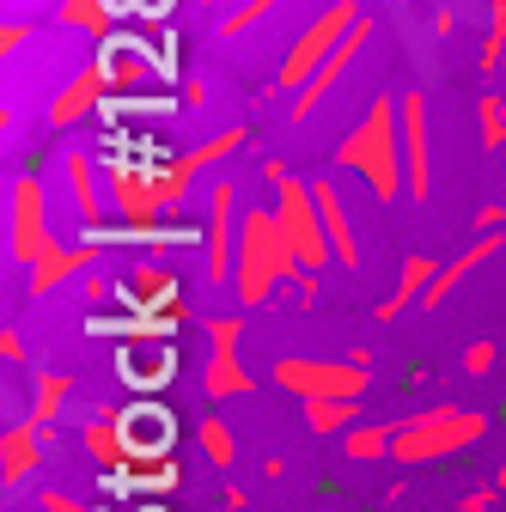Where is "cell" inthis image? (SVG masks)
<instances>
[{
  "label": "cell",
  "mask_w": 506,
  "mask_h": 512,
  "mask_svg": "<svg viewBox=\"0 0 506 512\" xmlns=\"http://www.w3.org/2000/svg\"><path fill=\"white\" fill-rule=\"evenodd\" d=\"M336 165L354 171V177H366V189H372L378 202L409 196V177H403V116H397V98H391V92L372 98L366 116L342 135Z\"/></svg>",
  "instance_id": "1"
},
{
  "label": "cell",
  "mask_w": 506,
  "mask_h": 512,
  "mask_svg": "<svg viewBox=\"0 0 506 512\" xmlns=\"http://www.w3.org/2000/svg\"><path fill=\"white\" fill-rule=\"evenodd\" d=\"M104 189H110V214L122 226H159L165 214L183 208L189 177H183V165L141 153V159H104Z\"/></svg>",
  "instance_id": "2"
},
{
  "label": "cell",
  "mask_w": 506,
  "mask_h": 512,
  "mask_svg": "<svg viewBox=\"0 0 506 512\" xmlns=\"http://www.w3.org/2000/svg\"><path fill=\"white\" fill-rule=\"evenodd\" d=\"M299 269V256L275 220V208H244L238 220V263H232V287H238V305H269Z\"/></svg>",
  "instance_id": "3"
},
{
  "label": "cell",
  "mask_w": 506,
  "mask_h": 512,
  "mask_svg": "<svg viewBox=\"0 0 506 512\" xmlns=\"http://www.w3.org/2000/svg\"><path fill=\"white\" fill-rule=\"evenodd\" d=\"M488 433V415H476V409H458V403H433V409H421V415H409L403 427H397V445H391V458L397 464H439V458H452V452H464V445H476Z\"/></svg>",
  "instance_id": "4"
},
{
  "label": "cell",
  "mask_w": 506,
  "mask_h": 512,
  "mask_svg": "<svg viewBox=\"0 0 506 512\" xmlns=\"http://www.w3.org/2000/svg\"><path fill=\"white\" fill-rule=\"evenodd\" d=\"M275 220H281V232H287V244H293V256H299L305 275H318L324 263H336L330 232H324V214H318V196H311L305 177H293V171L275 177Z\"/></svg>",
  "instance_id": "5"
},
{
  "label": "cell",
  "mask_w": 506,
  "mask_h": 512,
  "mask_svg": "<svg viewBox=\"0 0 506 512\" xmlns=\"http://www.w3.org/2000/svg\"><path fill=\"white\" fill-rule=\"evenodd\" d=\"M360 19H366V13H360V0H330V7H324L318 19H311V25L299 31V43L287 49V61H281L275 86H281V92H299L311 74L324 68V55H330V49H336V43H342Z\"/></svg>",
  "instance_id": "6"
},
{
  "label": "cell",
  "mask_w": 506,
  "mask_h": 512,
  "mask_svg": "<svg viewBox=\"0 0 506 512\" xmlns=\"http://www.w3.org/2000/svg\"><path fill=\"white\" fill-rule=\"evenodd\" d=\"M366 372L360 360H318V354H281L275 360V384L287 397L311 403V397H366Z\"/></svg>",
  "instance_id": "7"
},
{
  "label": "cell",
  "mask_w": 506,
  "mask_h": 512,
  "mask_svg": "<svg viewBox=\"0 0 506 512\" xmlns=\"http://www.w3.org/2000/svg\"><path fill=\"white\" fill-rule=\"evenodd\" d=\"M238 220H244V208H238V189L226 183V177H214L208 183V238H202V275L220 287V281H232V263H238Z\"/></svg>",
  "instance_id": "8"
},
{
  "label": "cell",
  "mask_w": 506,
  "mask_h": 512,
  "mask_svg": "<svg viewBox=\"0 0 506 512\" xmlns=\"http://www.w3.org/2000/svg\"><path fill=\"white\" fill-rule=\"evenodd\" d=\"M49 202H43V183L25 171L13 183V208H7V250H13V263L31 269L37 256H49Z\"/></svg>",
  "instance_id": "9"
},
{
  "label": "cell",
  "mask_w": 506,
  "mask_h": 512,
  "mask_svg": "<svg viewBox=\"0 0 506 512\" xmlns=\"http://www.w3.org/2000/svg\"><path fill=\"white\" fill-rule=\"evenodd\" d=\"M238 336H244V317H214L208 324V366H202V391L214 397V403H226V397H244L250 391V372H244V360H238Z\"/></svg>",
  "instance_id": "10"
},
{
  "label": "cell",
  "mask_w": 506,
  "mask_h": 512,
  "mask_svg": "<svg viewBox=\"0 0 506 512\" xmlns=\"http://www.w3.org/2000/svg\"><path fill=\"white\" fill-rule=\"evenodd\" d=\"M98 74H104V86L110 92H147L153 80H159V61H153V43H141V37H122V31H110L104 43H98Z\"/></svg>",
  "instance_id": "11"
},
{
  "label": "cell",
  "mask_w": 506,
  "mask_h": 512,
  "mask_svg": "<svg viewBox=\"0 0 506 512\" xmlns=\"http://www.w3.org/2000/svg\"><path fill=\"white\" fill-rule=\"evenodd\" d=\"M116 299H122V311H153V317H177V324L189 317L183 311V287H177V275L165 263H135L116 281Z\"/></svg>",
  "instance_id": "12"
},
{
  "label": "cell",
  "mask_w": 506,
  "mask_h": 512,
  "mask_svg": "<svg viewBox=\"0 0 506 512\" xmlns=\"http://www.w3.org/2000/svg\"><path fill=\"white\" fill-rule=\"evenodd\" d=\"M397 116H403V177H409V196L427 202L433 189V141H427V92H397Z\"/></svg>",
  "instance_id": "13"
},
{
  "label": "cell",
  "mask_w": 506,
  "mask_h": 512,
  "mask_svg": "<svg viewBox=\"0 0 506 512\" xmlns=\"http://www.w3.org/2000/svg\"><path fill=\"white\" fill-rule=\"evenodd\" d=\"M116 427H122V439H129V458L135 464L171 458V445H177V415L165 403H129V409H116Z\"/></svg>",
  "instance_id": "14"
},
{
  "label": "cell",
  "mask_w": 506,
  "mask_h": 512,
  "mask_svg": "<svg viewBox=\"0 0 506 512\" xmlns=\"http://www.w3.org/2000/svg\"><path fill=\"white\" fill-rule=\"evenodd\" d=\"M366 43H372V19H360V25H354V31H348V37H342V43H336L330 55H324V68H318V74H311V80H305V86L293 92V110H287V116H293V122H305L311 110H318V98H324V92H336V86L348 80L354 55H360Z\"/></svg>",
  "instance_id": "15"
},
{
  "label": "cell",
  "mask_w": 506,
  "mask_h": 512,
  "mask_svg": "<svg viewBox=\"0 0 506 512\" xmlns=\"http://www.w3.org/2000/svg\"><path fill=\"white\" fill-rule=\"evenodd\" d=\"M116 372H122V384H135V391H159V384L177 378V354H171V342H122Z\"/></svg>",
  "instance_id": "16"
},
{
  "label": "cell",
  "mask_w": 506,
  "mask_h": 512,
  "mask_svg": "<svg viewBox=\"0 0 506 512\" xmlns=\"http://www.w3.org/2000/svg\"><path fill=\"white\" fill-rule=\"evenodd\" d=\"M92 256H98V250H92L86 238H80V244H49V256H37V263L25 269V293H31V299H49L55 287H68L74 275H86Z\"/></svg>",
  "instance_id": "17"
},
{
  "label": "cell",
  "mask_w": 506,
  "mask_h": 512,
  "mask_svg": "<svg viewBox=\"0 0 506 512\" xmlns=\"http://www.w3.org/2000/svg\"><path fill=\"white\" fill-rule=\"evenodd\" d=\"M311 196H318V214H324V232H330V250H336V263L342 269H360L366 256H360V238H354V220H348V202H342V189L330 177H311Z\"/></svg>",
  "instance_id": "18"
},
{
  "label": "cell",
  "mask_w": 506,
  "mask_h": 512,
  "mask_svg": "<svg viewBox=\"0 0 506 512\" xmlns=\"http://www.w3.org/2000/svg\"><path fill=\"white\" fill-rule=\"evenodd\" d=\"M104 74H98V61H86V68L55 92V104H49V128H74V122H86V116H98V104H104Z\"/></svg>",
  "instance_id": "19"
},
{
  "label": "cell",
  "mask_w": 506,
  "mask_h": 512,
  "mask_svg": "<svg viewBox=\"0 0 506 512\" xmlns=\"http://www.w3.org/2000/svg\"><path fill=\"white\" fill-rule=\"evenodd\" d=\"M61 177H68V196H74V220H80V226H98V220L110 214V189L98 183V159H92V153L61 159Z\"/></svg>",
  "instance_id": "20"
},
{
  "label": "cell",
  "mask_w": 506,
  "mask_h": 512,
  "mask_svg": "<svg viewBox=\"0 0 506 512\" xmlns=\"http://www.w3.org/2000/svg\"><path fill=\"white\" fill-rule=\"evenodd\" d=\"M37 464H43V427L25 415V421H13V427H7V439H0V482L19 488Z\"/></svg>",
  "instance_id": "21"
},
{
  "label": "cell",
  "mask_w": 506,
  "mask_h": 512,
  "mask_svg": "<svg viewBox=\"0 0 506 512\" xmlns=\"http://www.w3.org/2000/svg\"><path fill=\"white\" fill-rule=\"evenodd\" d=\"M80 445L92 452V464L110 476V470H129L135 458H129V439H122V427H116V409H104V415H92L86 427H80Z\"/></svg>",
  "instance_id": "22"
},
{
  "label": "cell",
  "mask_w": 506,
  "mask_h": 512,
  "mask_svg": "<svg viewBox=\"0 0 506 512\" xmlns=\"http://www.w3.org/2000/svg\"><path fill=\"white\" fill-rule=\"evenodd\" d=\"M177 482H183L177 458H147V464H129V470H110L104 476L110 494H171Z\"/></svg>",
  "instance_id": "23"
},
{
  "label": "cell",
  "mask_w": 506,
  "mask_h": 512,
  "mask_svg": "<svg viewBox=\"0 0 506 512\" xmlns=\"http://www.w3.org/2000/svg\"><path fill=\"white\" fill-rule=\"evenodd\" d=\"M433 275H439L433 256H403V281H397V293H391L385 305H378V324H397L409 305H421V293L433 287Z\"/></svg>",
  "instance_id": "24"
},
{
  "label": "cell",
  "mask_w": 506,
  "mask_h": 512,
  "mask_svg": "<svg viewBox=\"0 0 506 512\" xmlns=\"http://www.w3.org/2000/svg\"><path fill=\"white\" fill-rule=\"evenodd\" d=\"M68 397H74V378L68 372H49V366H31V421L37 427H49L61 409H68Z\"/></svg>",
  "instance_id": "25"
},
{
  "label": "cell",
  "mask_w": 506,
  "mask_h": 512,
  "mask_svg": "<svg viewBox=\"0 0 506 512\" xmlns=\"http://www.w3.org/2000/svg\"><path fill=\"white\" fill-rule=\"evenodd\" d=\"M55 19L68 25V31H80V37H92V43H104V37L116 31L110 0H61V7H55Z\"/></svg>",
  "instance_id": "26"
},
{
  "label": "cell",
  "mask_w": 506,
  "mask_h": 512,
  "mask_svg": "<svg viewBox=\"0 0 506 512\" xmlns=\"http://www.w3.org/2000/svg\"><path fill=\"white\" fill-rule=\"evenodd\" d=\"M305 427L318 433V439L360 427V397H311V403H305Z\"/></svg>",
  "instance_id": "27"
},
{
  "label": "cell",
  "mask_w": 506,
  "mask_h": 512,
  "mask_svg": "<svg viewBox=\"0 0 506 512\" xmlns=\"http://www.w3.org/2000/svg\"><path fill=\"white\" fill-rule=\"evenodd\" d=\"M397 427H403V421H372V427H348V433H342V452H348L354 464L391 458V445H397Z\"/></svg>",
  "instance_id": "28"
},
{
  "label": "cell",
  "mask_w": 506,
  "mask_h": 512,
  "mask_svg": "<svg viewBox=\"0 0 506 512\" xmlns=\"http://www.w3.org/2000/svg\"><path fill=\"white\" fill-rule=\"evenodd\" d=\"M196 439H202V452H208V464H214V470H232V458H238V439H232V427H226L220 415H208V421L196 427Z\"/></svg>",
  "instance_id": "29"
},
{
  "label": "cell",
  "mask_w": 506,
  "mask_h": 512,
  "mask_svg": "<svg viewBox=\"0 0 506 512\" xmlns=\"http://www.w3.org/2000/svg\"><path fill=\"white\" fill-rule=\"evenodd\" d=\"M476 128H482V147H488V153L506 147V98H500V92H482V98H476Z\"/></svg>",
  "instance_id": "30"
},
{
  "label": "cell",
  "mask_w": 506,
  "mask_h": 512,
  "mask_svg": "<svg viewBox=\"0 0 506 512\" xmlns=\"http://www.w3.org/2000/svg\"><path fill=\"white\" fill-rule=\"evenodd\" d=\"M275 7H281V0H238L232 13H220V37H244L250 25H263Z\"/></svg>",
  "instance_id": "31"
},
{
  "label": "cell",
  "mask_w": 506,
  "mask_h": 512,
  "mask_svg": "<svg viewBox=\"0 0 506 512\" xmlns=\"http://www.w3.org/2000/svg\"><path fill=\"white\" fill-rule=\"evenodd\" d=\"M482 68H506V0H488V37H482Z\"/></svg>",
  "instance_id": "32"
},
{
  "label": "cell",
  "mask_w": 506,
  "mask_h": 512,
  "mask_svg": "<svg viewBox=\"0 0 506 512\" xmlns=\"http://www.w3.org/2000/svg\"><path fill=\"white\" fill-rule=\"evenodd\" d=\"M153 61H159V86H177V31H165L153 43Z\"/></svg>",
  "instance_id": "33"
},
{
  "label": "cell",
  "mask_w": 506,
  "mask_h": 512,
  "mask_svg": "<svg viewBox=\"0 0 506 512\" xmlns=\"http://www.w3.org/2000/svg\"><path fill=\"white\" fill-rule=\"evenodd\" d=\"M37 512H98V506H86V500H74L68 488H43V494H37Z\"/></svg>",
  "instance_id": "34"
},
{
  "label": "cell",
  "mask_w": 506,
  "mask_h": 512,
  "mask_svg": "<svg viewBox=\"0 0 506 512\" xmlns=\"http://www.w3.org/2000/svg\"><path fill=\"white\" fill-rule=\"evenodd\" d=\"M494 354H500L494 342H470V348H464V372H470V378H482V372H494Z\"/></svg>",
  "instance_id": "35"
},
{
  "label": "cell",
  "mask_w": 506,
  "mask_h": 512,
  "mask_svg": "<svg viewBox=\"0 0 506 512\" xmlns=\"http://www.w3.org/2000/svg\"><path fill=\"white\" fill-rule=\"evenodd\" d=\"M25 43H31V25H25V19H7V31H0V49H7V55H19Z\"/></svg>",
  "instance_id": "36"
},
{
  "label": "cell",
  "mask_w": 506,
  "mask_h": 512,
  "mask_svg": "<svg viewBox=\"0 0 506 512\" xmlns=\"http://www.w3.org/2000/svg\"><path fill=\"white\" fill-rule=\"evenodd\" d=\"M110 293H116V281H104V275H86V281H80V299H86V305H104Z\"/></svg>",
  "instance_id": "37"
},
{
  "label": "cell",
  "mask_w": 506,
  "mask_h": 512,
  "mask_svg": "<svg viewBox=\"0 0 506 512\" xmlns=\"http://www.w3.org/2000/svg\"><path fill=\"white\" fill-rule=\"evenodd\" d=\"M0 360H7V366H25V342H19V330H13V324L0 330Z\"/></svg>",
  "instance_id": "38"
},
{
  "label": "cell",
  "mask_w": 506,
  "mask_h": 512,
  "mask_svg": "<svg viewBox=\"0 0 506 512\" xmlns=\"http://www.w3.org/2000/svg\"><path fill=\"white\" fill-rule=\"evenodd\" d=\"M171 7H177V0H135V13H141V19H165Z\"/></svg>",
  "instance_id": "39"
},
{
  "label": "cell",
  "mask_w": 506,
  "mask_h": 512,
  "mask_svg": "<svg viewBox=\"0 0 506 512\" xmlns=\"http://www.w3.org/2000/svg\"><path fill=\"white\" fill-rule=\"evenodd\" d=\"M500 220H506V208H476V232H500Z\"/></svg>",
  "instance_id": "40"
},
{
  "label": "cell",
  "mask_w": 506,
  "mask_h": 512,
  "mask_svg": "<svg viewBox=\"0 0 506 512\" xmlns=\"http://www.w3.org/2000/svg\"><path fill=\"white\" fill-rule=\"evenodd\" d=\"M177 98H183V110H196V104H202V98H208V92H202V80H189V86H183V92H177Z\"/></svg>",
  "instance_id": "41"
},
{
  "label": "cell",
  "mask_w": 506,
  "mask_h": 512,
  "mask_svg": "<svg viewBox=\"0 0 506 512\" xmlns=\"http://www.w3.org/2000/svg\"><path fill=\"white\" fill-rule=\"evenodd\" d=\"M196 7H220V13H232V7H238V0H196Z\"/></svg>",
  "instance_id": "42"
},
{
  "label": "cell",
  "mask_w": 506,
  "mask_h": 512,
  "mask_svg": "<svg viewBox=\"0 0 506 512\" xmlns=\"http://www.w3.org/2000/svg\"><path fill=\"white\" fill-rule=\"evenodd\" d=\"M110 13L122 19V13H135V0H110Z\"/></svg>",
  "instance_id": "43"
},
{
  "label": "cell",
  "mask_w": 506,
  "mask_h": 512,
  "mask_svg": "<svg viewBox=\"0 0 506 512\" xmlns=\"http://www.w3.org/2000/svg\"><path fill=\"white\" fill-rule=\"evenodd\" d=\"M494 488H500V494H506V458H500V470H494Z\"/></svg>",
  "instance_id": "44"
},
{
  "label": "cell",
  "mask_w": 506,
  "mask_h": 512,
  "mask_svg": "<svg viewBox=\"0 0 506 512\" xmlns=\"http://www.w3.org/2000/svg\"><path fill=\"white\" fill-rule=\"evenodd\" d=\"M360 7H366V0H360ZM372 7H403V0H372Z\"/></svg>",
  "instance_id": "45"
},
{
  "label": "cell",
  "mask_w": 506,
  "mask_h": 512,
  "mask_svg": "<svg viewBox=\"0 0 506 512\" xmlns=\"http://www.w3.org/2000/svg\"><path fill=\"white\" fill-rule=\"evenodd\" d=\"M500 171H506V159H500Z\"/></svg>",
  "instance_id": "46"
},
{
  "label": "cell",
  "mask_w": 506,
  "mask_h": 512,
  "mask_svg": "<svg viewBox=\"0 0 506 512\" xmlns=\"http://www.w3.org/2000/svg\"><path fill=\"white\" fill-rule=\"evenodd\" d=\"M98 512H104V506H98Z\"/></svg>",
  "instance_id": "47"
}]
</instances>
